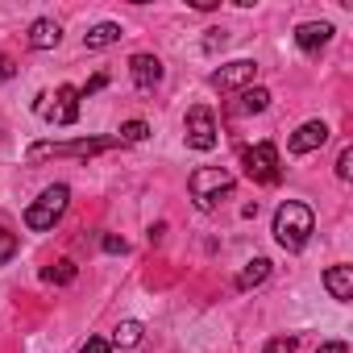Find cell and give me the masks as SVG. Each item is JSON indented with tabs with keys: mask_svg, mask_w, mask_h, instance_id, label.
I'll list each match as a JSON object with an SVG mask.
<instances>
[{
	"mask_svg": "<svg viewBox=\"0 0 353 353\" xmlns=\"http://www.w3.org/2000/svg\"><path fill=\"white\" fill-rule=\"evenodd\" d=\"M121 145L117 137H79V141H34L26 150V162H42V158H92Z\"/></svg>",
	"mask_w": 353,
	"mask_h": 353,
	"instance_id": "3957f363",
	"label": "cell"
},
{
	"mask_svg": "<svg viewBox=\"0 0 353 353\" xmlns=\"http://www.w3.org/2000/svg\"><path fill=\"white\" fill-rule=\"evenodd\" d=\"M79 353H112V341L108 336H88V345Z\"/></svg>",
	"mask_w": 353,
	"mask_h": 353,
	"instance_id": "603a6c76",
	"label": "cell"
},
{
	"mask_svg": "<svg viewBox=\"0 0 353 353\" xmlns=\"http://www.w3.org/2000/svg\"><path fill=\"white\" fill-rule=\"evenodd\" d=\"M254 75H258V63L237 59V63H225L221 71H212V88L216 92H245V88H254Z\"/></svg>",
	"mask_w": 353,
	"mask_h": 353,
	"instance_id": "52a82bcc",
	"label": "cell"
},
{
	"mask_svg": "<svg viewBox=\"0 0 353 353\" xmlns=\"http://www.w3.org/2000/svg\"><path fill=\"white\" fill-rule=\"evenodd\" d=\"M241 162H245V174L262 188H274L283 179V166H279V150L270 141H258V145H245L241 150Z\"/></svg>",
	"mask_w": 353,
	"mask_h": 353,
	"instance_id": "5b68a950",
	"label": "cell"
},
{
	"mask_svg": "<svg viewBox=\"0 0 353 353\" xmlns=\"http://www.w3.org/2000/svg\"><path fill=\"white\" fill-rule=\"evenodd\" d=\"M112 42H121V26H117V21H100V26H92V30L83 34V46H88V50H104V46H112Z\"/></svg>",
	"mask_w": 353,
	"mask_h": 353,
	"instance_id": "5bb4252c",
	"label": "cell"
},
{
	"mask_svg": "<svg viewBox=\"0 0 353 353\" xmlns=\"http://www.w3.org/2000/svg\"><path fill=\"white\" fill-rule=\"evenodd\" d=\"M17 254V233H9V229H0V266H5L9 258Z\"/></svg>",
	"mask_w": 353,
	"mask_h": 353,
	"instance_id": "ffe728a7",
	"label": "cell"
},
{
	"mask_svg": "<svg viewBox=\"0 0 353 353\" xmlns=\"http://www.w3.org/2000/svg\"><path fill=\"white\" fill-rule=\"evenodd\" d=\"M67 204H71V188H67V183H54V188H46V192L26 208V225H30L34 233H46V229H54V225L63 221Z\"/></svg>",
	"mask_w": 353,
	"mask_h": 353,
	"instance_id": "277c9868",
	"label": "cell"
},
{
	"mask_svg": "<svg viewBox=\"0 0 353 353\" xmlns=\"http://www.w3.org/2000/svg\"><path fill=\"white\" fill-rule=\"evenodd\" d=\"M125 250H129V241H125V237H112V233L104 237V254H125Z\"/></svg>",
	"mask_w": 353,
	"mask_h": 353,
	"instance_id": "d4e9b609",
	"label": "cell"
},
{
	"mask_svg": "<svg viewBox=\"0 0 353 353\" xmlns=\"http://www.w3.org/2000/svg\"><path fill=\"white\" fill-rule=\"evenodd\" d=\"M328 38H332V26H328V21H303V26L295 30V46H299L303 54H316L320 46H328Z\"/></svg>",
	"mask_w": 353,
	"mask_h": 353,
	"instance_id": "8fae6325",
	"label": "cell"
},
{
	"mask_svg": "<svg viewBox=\"0 0 353 353\" xmlns=\"http://www.w3.org/2000/svg\"><path fill=\"white\" fill-rule=\"evenodd\" d=\"M129 75H133V83L141 92H154L162 83V59L158 54H133L129 59Z\"/></svg>",
	"mask_w": 353,
	"mask_h": 353,
	"instance_id": "9c48e42d",
	"label": "cell"
},
{
	"mask_svg": "<svg viewBox=\"0 0 353 353\" xmlns=\"http://www.w3.org/2000/svg\"><path fill=\"white\" fill-rule=\"evenodd\" d=\"M312 233H316V216H312L307 204H299V200L279 204V212H274V241L287 254H299L312 241Z\"/></svg>",
	"mask_w": 353,
	"mask_h": 353,
	"instance_id": "6da1fadb",
	"label": "cell"
},
{
	"mask_svg": "<svg viewBox=\"0 0 353 353\" xmlns=\"http://www.w3.org/2000/svg\"><path fill=\"white\" fill-rule=\"evenodd\" d=\"M141 341V324L137 320H121L117 328H112V345H121V349H133Z\"/></svg>",
	"mask_w": 353,
	"mask_h": 353,
	"instance_id": "e0dca14e",
	"label": "cell"
},
{
	"mask_svg": "<svg viewBox=\"0 0 353 353\" xmlns=\"http://www.w3.org/2000/svg\"><path fill=\"white\" fill-rule=\"evenodd\" d=\"M188 145L192 150H212L216 145V117H212V108L208 104H196V108H188Z\"/></svg>",
	"mask_w": 353,
	"mask_h": 353,
	"instance_id": "8992f818",
	"label": "cell"
},
{
	"mask_svg": "<svg viewBox=\"0 0 353 353\" xmlns=\"http://www.w3.org/2000/svg\"><path fill=\"white\" fill-rule=\"evenodd\" d=\"M104 83H108V75H96V79H88V88H79V100H88V96H92V92H100Z\"/></svg>",
	"mask_w": 353,
	"mask_h": 353,
	"instance_id": "484cf974",
	"label": "cell"
},
{
	"mask_svg": "<svg viewBox=\"0 0 353 353\" xmlns=\"http://www.w3.org/2000/svg\"><path fill=\"white\" fill-rule=\"evenodd\" d=\"M299 349V341L295 336H274V341H266V349L262 353H295Z\"/></svg>",
	"mask_w": 353,
	"mask_h": 353,
	"instance_id": "44dd1931",
	"label": "cell"
},
{
	"mask_svg": "<svg viewBox=\"0 0 353 353\" xmlns=\"http://www.w3.org/2000/svg\"><path fill=\"white\" fill-rule=\"evenodd\" d=\"M59 38H63V30H59L54 17H38V21L30 26V46H34V50H54Z\"/></svg>",
	"mask_w": 353,
	"mask_h": 353,
	"instance_id": "4fadbf2b",
	"label": "cell"
},
{
	"mask_svg": "<svg viewBox=\"0 0 353 353\" xmlns=\"http://www.w3.org/2000/svg\"><path fill=\"white\" fill-rule=\"evenodd\" d=\"M13 75H17V63H13V59H9L5 50H0V83H9Z\"/></svg>",
	"mask_w": 353,
	"mask_h": 353,
	"instance_id": "cb8c5ba5",
	"label": "cell"
},
{
	"mask_svg": "<svg viewBox=\"0 0 353 353\" xmlns=\"http://www.w3.org/2000/svg\"><path fill=\"white\" fill-rule=\"evenodd\" d=\"M349 174H353V150L345 145L341 158H336V179H349Z\"/></svg>",
	"mask_w": 353,
	"mask_h": 353,
	"instance_id": "7402d4cb",
	"label": "cell"
},
{
	"mask_svg": "<svg viewBox=\"0 0 353 353\" xmlns=\"http://www.w3.org/2000/svg\"><path fill=\"white\" fill-rule=\"evenodd\" d=\"M145 121H125L121 125V133H117V141H145Z\"/></svg>",
	"mask_w": 353,
	"mask_h": 353,
	"instance_id": "d6986e66",
	"label": "cell"
},
{
	"mask_svg": "<svg viewBox=\"0 0 353 353\" xmlns=\"http://www.w3.org/2000/svg\"><path fill=\"white\" fill-rule=\"evenodd\" d=\"M316 353H349V345H345V341H324Z\"/></svg>",
	"mask_w": 353,
	"mask_h": 353,
	"instance_id": "4316f807",
	"label": "cell"
},
{
	"mask_svg": "<svg viewBox=\"0 0 353 353\" xmlns=\"http://www.w3.org/2000/svg\"><path fill=\"white\" fill-rule=\"evenodd\" d=\"M324 287H328L332 299L349 303V299H353V266H328V270H324Z\"/></svg>",
	"mask_w": 353,
	"mask_h": 353,
	"instance_id": "7c38bea8",
	"label": "cell"
},
{
	"mask_svg": "<svg viewBox=\"0 0 353 353\" xmlns=\"http://www.w3.org/2000/svg\"><path fill=\"white\" fill-rule=\"evenodd\" d=\"M270 104V92L266 88H245L241 100H237V112H262Z\"/></svg>",
	"mask_w": 353,
	"mask_h": 353,
	"instance_id": "2e32d148",
	"label": "cell"
},
{
	"mask_svg": "<svg viewBox=\"0 0 353 353\" xmlns=\"http://www.w3.org/2000/svg\"><path fill=\"white\" fill-rule=\"evenodd\" d=\"M324 141H328V125H324V121H303V125L291 133L287 150H291V154H312V150H320Z\"/></svg>",
	"mask_w": 353,
	"mask_h": 353,
	"instance_id": "30bf717a",
	"label": "cell"
},
{
	"mask_svg": "<svg viewBox=\"0 0 353 353\" xmlns=\"http://www.w3.org/2000/svg\"><path fill=\"white\" fill-rule=\"evenodd\" d=\"M270 279V262L266 258H254V262H245V270L237 274V287L241 291H254V287H262Z\"/></svg>",
	"mask_w": 353,
	"mask_h": 353,
	"instance_id": "9a60e30c",
	"label": "cell"
},
{
	"mask_svg": "<svg viewBox=\"0 0 353 353\" xmlns=\"http://www.w3.org/2000/svg\"><path fill=\"white\" fill-rule=\"evenodd\" d=\"M38 112L50 121V125H75L79 121V88L63 83L54 92V104H38Z\"/></svg>",
	"mask_w": 353,
	"mask_h": 353,
	"instance_id": "ba28073f",
	"label": "cell"
},
{
	"mask_svg": "<svg viewBox=\"0 0 353 353\" xmlns=\"http://www.w3.org/2000/svg\"><path fill=\"white\" fill-rule=\"evenodd\" d=\"M75 274H79V270H75V262H67V258L42 270V279H46V283H75Z\"/></svg>",
	"mask_w": 353,
	"mask_h": 353,
	"instance_id": "ac0fdd59",
	"label": "cell"
},
{
	"mask_svg": "<svg viewBox=\"0 0 353 353\" xmlns=\"http://www.w3.org/2000/svg\"><path fill=\"white\" fill-rule=\"evenodd\" d=\"M188 192H192L196 208L212 212L225 196H233V174H229L225 166H200L192 179H188Z\"/></svg>",
	"mask_w": 353,
	"mask_h": 353,
	"instance_id": "7a4b0ae2",
	"label": "cell"
}]
</instances>
